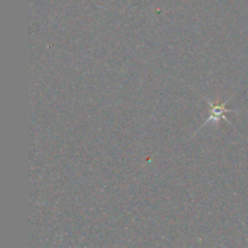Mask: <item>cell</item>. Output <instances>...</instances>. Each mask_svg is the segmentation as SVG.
Listing matches in <instances>:
<instances>
[{
    "mask_svg": "<svg viewBox=\"0 0 248 248\" xmlns=\"http://www.w3.org/2000/svg\"><path fill=\"white\" fill-rule=\"evenodd\" d=\"M208 104H210V118L206 120L205 125L203 126H207L210 123H218L219 120H225L227 123H229L228 121V119L225 118L224 114L228 113V111H230V113H232V111H236V110H232V109H228L227 107H225V104H227V102L225 103H213V102H211L210 99H207Z\"/></svg>",
    "mask_w": 248,
    "mask_h": 248,
    "instance_id": "6da1fadb",
    "label": "cell"
}]
</instances>
